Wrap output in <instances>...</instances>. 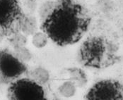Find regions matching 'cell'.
Segmentation results:
<instances>
[{"label": "cell", "mask_w": 123, "mask_h": 100, "mask_svg": "<svg viewBox=\"0 0 123 100\" xmlns=\"http://www.w3.org/2000/svg\"><path fill=\"white\" fill-rule=\"evenodd\" d=\"M91 21L89 13L82 5L74 0H60L43 21L41 29L53 42L64 47L79 42Z\"/></svg>", "instance_id": "obj_1"}, {"label": "cell", "mask_w": 123, "mask_h": 100, "mask_svg": "<svg viewBox=\"0 0 123 100\" xmlns=\"http://www.w3.org/2000/svg\"><path fill=\"white\" fill-rule=\"evenodd\" d=\"M79 57L83 66L96 69L108 68L120 60L117 45L108 38L101 36L86 39L80 47Z\"/></svg>", "instance_id": "obj_2"}, {"label": "cell", "mask_w": 123, "mask_h": 100, "mask_svg": "<svg viewBox=\"0 0 123 100\" xmlns=\"http://www.w3.org/2000/svg\"><path fill=\"white\" fill-rule=\"evenodd\" d=\"M27 18L18 0H0V34L10 37L24 28Z\"/></svg>", "instance_id": "obj_3"}, {"label": "cell", "mask_w": 123, "mask_h": 100, "mask_svg": "<svg viewBox=\"0 0 123 100\" xmlns=\"http://www.w3.org/2000/svg\"><path fill=\"white\" fill-rule=\"evenodd\" d=\"M7 97L9 100H48L43 86L29 78H19L11 83Z\"/></svg>", "instance_id": "obj_4"}, {"label": "cell", "mask_w": 123, "mask_h": 100, "mask_svg": "<svg viewBox=\"0 0 123 100\" xmlns=\"http://www.w3.org/2000/svg\"><path fill=\"white\" fill-rule=\"evenodd\" d=\"M27 72L24 63L7 50H0V83L11 84Z\"/></svg>", "instance_id": "obj_5"}, {"label": "cell", "mask_w": 123, "mask_h": 100, "mask_svg": "<svg viewBox=\"0 0 123 100\" xmlns=\"http://www.w3.org/2000/svg\"><path fill=\"white\" fill-rule=\"evenodd\" d=\"M86 100H123V84L114 79L102 80L89 89Z\"/></svg>", "instance_id": "obj_6"}]
</instances>
